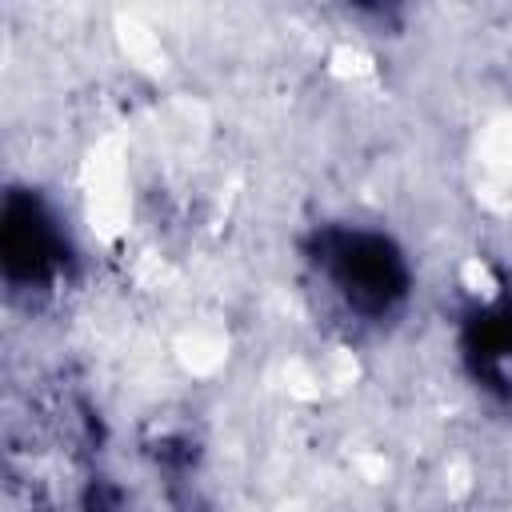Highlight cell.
<instances>
[{
    "label": "cell",
    "mask_w": 512,
    "mask_h": 512,
    "mask_svg": "<svg viewBox=\"0 0 512 512\" xmlns=\"http://www.w3.org/2000/svg\"><path fill=\"white\" fill-rule=\"evenodd\" d=\"M304 256L356 320L384 324L400 316L412 296L408 256L388 232L356 224H320L304 240Z\"/></svg>",
    "instance_id": "1"
},
{
    "label": "cell",
    "mask_w": 512,
    "mask_h": 512,
    "mask_svg": "<svg viewBox=\"0 0 512 512\" xmlns=\"http://www.w3.org/2000/svg\"><path fill=\"white\" fill-rule=\"evenodd\" d=\"M0 264L4 280L24 292H44L68 268V240L48 204L28 188H8L0 212Z\"/></svg>",
    "instance_id": "2"
},
{
    "label": "cell",
    "mask_w": 512,
    "mask_h": 512,
    "mask_svg": "<svg viewBox=\"0 0 512 512\" xmlns=\"http://www.w3.org/2000/svg\"><path fill=\"white\" fill-rule=\"evenodd\" d=\"M460 352L480 388L512 400V296H500L464 320Z\"/></svg>",
    "instance_id": "3"
}]
</instances>
